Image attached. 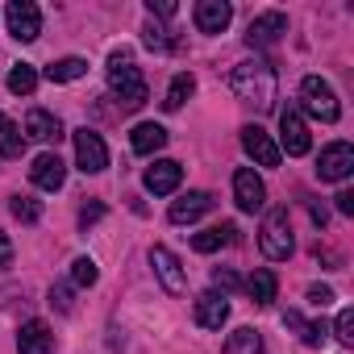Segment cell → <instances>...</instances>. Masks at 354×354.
Returning <instances> with one entry per match:
<instances>
[{
  "instance_id": "6da1fadb",
  "label": "cell",
  "mask_w": 354,
  "mask_h": 354,
  "mask_svg": "<svg viewBox=\"0 0 354 354\" xmlns=\"http://www.w3.org/2000/svg\"><path fill=\"white\" fill-rule=\"evenodd\" d=\"M230 88H234V96L242 100V104H250V109H271L275 104V71L267 67V63H238L234 67V75H230Z\"/></svg>"
},
{
  "instance_id": "7a4b0ae2",
  "label": "cell",
  "mask_w": 354,
  "mask_h": 354,
  "mask_svg": "<svg viewBox=\"0 0 354 354\" xmlns=\"http://www.w3.org/2000/svg\"><path fill=\"white\" fill-rule=\"evenodd\" d=\"M109 88H113V96H117L125 109H142V104L150 100V88H146L142 71L129 63V55H125V50L109 59Z\"/></svg>"
},
{
  "instance_id": "3957f363",
  "label": "cell",
  "mask_w": 354,
  "mask_h": 354,
  "mask_svg": "<svg viewBox=\"0 0 354 354\" xmlns=\"http://www.w3.org/2000/svg\"><path fill=\"white\" fill-rule=\"evenodd\" d=\"M259 250H263L271 263H283V259L296 250V242H292V217H288V209H283V205L267 209L263 230H259Z\"/></svg>"
},
{
  "instance_id": "277c9868",
  "label": "cell",
  "mask_w": 354,
  "mask_h": 354,
  "mask_svg": "<svg viewBox=\"0 0 354 354\" xmlns=\"http://www.w3.org/2000/svg\"><path fill=\"white\" fill-rule=\"evenodd\" d=\"M300 100H304V109H308L317 121H325V125H333V121L342 117L337 96H333V88H329L321 75H304V80H300Z\"/></svg>"
},
{
  "instance_id": "5b68a950",
  "label": "cell",
  "mask_w": 354,
  "mask_h": 354,
  "mask_svg": "<svg viewBox=\"0 0 354 354\" xmlns=\"http://www.w3.org/2000/svg\"><path fill=\"white\" fill-rule=\"evenodd\" d=\"M75 138V162H80V171L84 175H100L104 167H109V146H104V138L96 133V129H75L71 133Z\"/></svg>"
},
{
  "instance_id": "8992f818",
  "label": "cell",
  "mask_w": 354,
  "mask_h": 354,
  "mask_svg": "<svg viewBox=\"0 0 354 354\" xmlns=\"http://www.w3.org/2000/svg\"><path fill=\"white\" fill-rule=\"evenodd\" d=\"M308 146H313L308 125H304L300 109H296V104H288V109L279 113V154L288 150L292 158H300V154H308Z\"/></svg>"
},
{
  "instance_id": "52a82bcc",
  "label": "cell",
  "mask_w": 354,
  "mask_h": 354,
  "mask_svg": "<svg viewBox=\"0 0 354 354\" xmlns=\"http://www.w3.org/2000/svg\"><path fill=\"white\" fill-rule=\"evenodd\" d=\"M5 21H9V34L17 42H34L42 34V13L34 0H9V9H5Z\"/></svg>"
},
{
  "instance_id": "ba28073f",
  "label": "cell",
  "mask_w": 354,
  "mask_h": 354,
  "mask_svg": "<svg viewBox=\"0 0 354 354\" xmlns=\"http://www.w3.org/2000/svg\"><path fill=\"white\" fill-rule=\"evenodd\" d=\"M350 171H354V146L350 142H329L317 158V175L325 184H342Z\"/></svg>"
},
{
  "instance_id": "9c48e42d",
  "label": "cell",
  "mask_w": 354,
  "mask_h": 354,
  "mask_svg": "<svg viewBox=\"0 0 354 354\" xmlns=\"http://www.w3.org/2000/svg\"><path fill=\"white\" fill-rule=\"evenodd\" d=\"M234 201L242 213H259L267 205V184L254 175V167H238L234 171Z\"/></svg>"
},
{
  "instance_id": "30bf717a",
  "label": "cell",
  "mask_w": 354,
  "mask_h": 354,
  "mask_svg": "<svg viewBox=\"0 0 354 354\" xmlns=\"http://www.w3.org/2000/svg\"><path fill=\"white\" fill-rule=\"evenodd\" d=\"M150 267H154V275H158V283L171 292V296H180L184 288H188V275H184V267H180V259H175L167 246H150Z\"/></svg>"
},
{
  "instance_id": "8fae6325",
  "label": "cell",
  "mask_w": 354,
  "mask_h": 354,
  "mask_svg": "<svg viewBox=\"0 0 354 354\" xmlns=\"http://www.w3.org/2000/svg\"><path fill=\"white\" fill-rule=\"evenodd\" d=\"M242 150L259 162V167H279V146H275V138L263 129V125H242Z\"/></svg>"
},
{
  "instance_id": "7c38bea8",
  "label": "cell",
  "mask_w": 354,
  "mask_h": 354,
  "mask_svg": "<svg viewBox=\"0 0 354 354\" xmlns=\"http://www.w3.org/2000/svg\"><path fill=\"white\" fill-rule=\"evenodd\" d=\"M283 34H288V17H283V13H263V17H254V21H250L246 42H250L254 50H271Z\"/></svg>"
},
{
  "instance_id": "4fadbf2b",
  "label": "cell",
  "mask_w": 354,
  "mask_h": 354,
  "mask_svg": "<svg viewBox=\"0 0 354 354\" xmlns=\"http://www.w3.org/2000/svg\"><path fill=\"white\" fill-rule=\"evenodd\" d=\"M30 180L42 188V192H59L63 184H67V162L59 158V154H38L34 158V167H30Z\"/></svg>"
},
{
  "instance_id": "5bb4252c",
  "label": "cell",
  "mask_w": 354,
  "mask_h": 354,
  "mask_svg": "<svg viewBox=\"0 0 354 354\" xmlns=\"http://www.w3.org/2000/svg\"><path fill=\"white\" fill-rule=\"evenodd\" d=\"M180 180H184V167L175 158H158L154 167H146V188L154 196H171L175 188H180Z\"/></svg>"
},
{
  "instance_id": "9a60e30c",
  "label": "cell",
  "mask_w": 354,
  "mask_h": 354,
  "mask_svg": "<svg viewBox=\"0 0 354 354\" xmlns=\"http://www.w3.org/2000/svg\"><path fill=\"white\" fill-rule=\"evenodd\" d=\"M17 350L21 354H55V333L46 321H26L17 333Z\"/></svg>"
},
{
  "instance_id": "2e32d148",
  "label": "cell",
  "mask_w": 354,
  "mask_h": 354,
  "mask_svg": "<svg viewBox=\"0 0 354 354\" xmlns=\"http://www.w3.org/2000/svg\"><path fill=\"white\" fill-rule=\"evenodd\" d=\"M230 21H234V9L225 0H201L196 5V30L201 34H221Z\"/></svg>"
},
{
  "instance_id": "e0dca14e",
  "label": "cell",
  "mask_w": 354,
  "mask_h": 354,
  "mask_svg": "<svg viewBox=\"0 0 354 354\" xmlns=\"http://www.w3.org/2000/svg\"><path fill=\"white\" fill-rule=\"evenodd\" d=\"M213 209V196L209 192H188V196H180V201H171V221L175 225H188V221H201L205 213Z\"/></svg>"
},
{
  "instance_id": "ac0fdd59",
  "label": "cell",
  "mask_w": 354,
  "mask_h": 354,
  "mask_svg": "<svg viewBox=\"0 0 354 354\" xmlns=\"http://www.w3.org/2000/svg\"><path fill=\"white\" fill-rule=\"evenodd\" d=\"M234 242H238V225H234V221H221V225H213V230L192 234V250H196V254H217L221 246H234Z\"/></svg>"
},
{
  "instance_id": "d6986e66",
  "label": "cell",
  "mask_w": 354,
  "mask_h": 354,
  "mask_svg": "<svg viewBox=\"0 0 354 354\" xmlns=\"http://www.w3.org/2000/svg\"><path fill=\"white\" fill-rule=\"evenodd\" d=\"M230 321V300L221 296V292H205V296H196V325H205V329H221Z\"/></svg>"
},
{
  "instance_id": "ffe728a7",
  "label": "cell",
  "mask_w": 354,
  "mask_h": 354,
  "mask_svg": "<svg viewBox=\"0 0 354 354\" xmlns=\"http://www.w3.org/2000/svg\"><path fill=\"white\" fill-rule=\"evenodd\" d=\"M26 138H34V142H59V138H63V121H59L55 113H46V109H30V117H26Z\"/></svg>"
},
{
  "instance_id": "44dd1931",
  "label": "cell",
  "mask_w": 354,
  "mask_h": 354,
  "mask_svg": "<svg viewBox=\"0 0 354 354\" xmlns=\"http://www.w3.org/2000/svg\"><path fill=\"white\" fill-rule=\"evenodd\" d=\"M129 146H133V154H158L167 146V129L154 125V121H142V125H133Z\"/></svg>"
},
{
  "instance_id": "7402d4cb",
  "label": "cell",
  "mask_w": 354,
  "mask_h": 354,
  "mask_svg": "<svg viewBox=\"0 0 354 354\" xmlns=\"http://www.w3.org/2000/svg\"><path fill=\"white\" fill-rule=\"evenodd\" d=\"M246 292H250V300L259 304V308H267L271 300H275V292H279V279H275V271H254L250 275V283H246Z\"/></svg>"
},
{
  "instance_id": "603a6c76",
  "label": "cell",
  "mask_w": 354,
  "mask_h": 354,
  "mask_svg": "<svg viewBox=\"0 0 354 354\" xmlns=\"http://www.w3.org/2000/svg\"><path fill=\"white\" fill-rule=\"evenodd\" d=\"M192 92H196V75H192V71H180V75L171 80V88H167V100H162V109H167V113L184 109Z\"/></svg>"
},
{
  "instance_id": "cb8c5ba5",
  "label": "cell",
  "mask_w": 354,
  "mask_h": 354,
  "mask_svg": "<svg viewBox=\"0 0 354 354\" xmlns=\"http://www.w3.org/2000/svg\"><path fill=\"white\" fill-rule=\"evenodd\" d=\"M221 354H263V337H259V329H250V325L234 329L230 342L221 346Z\"/></svg>"
},
{
  "instance_id": "d4e9b609",
  "label": "cell",
  "mask_w": 354,
  "mask_h": 354,
  "mask_svg": "<svg viewBox=\"0 0 354 354\" xmlns=\"http://www.w3.org/2000/svg\"><path fill=\"white\" fill-rule=\"evenodd\" d=\"M84 75H88V63L75 59V55H67V59H59V63L46 67V80L50 84H71V80H84Z\"/></svg>"
},
{
  "instance_id": "484cf974",
  "label": "cell",
  "mask_w": 354,
  "mask_h": 354,
  "mask_svg": "<svg viewBox=\"0 0 354 354\" xmlns=\"http://www.w3.org/2000/svg\"><path fill=\"white\" fill-rule=\"evenodd\" d=\"M283 325L296 329L304 346H321V342H325V325H321V321H304L300 313H283Z\"/></svg>"
},
{
  "instance_id": "4316f807",
  "label": "cell",
  "mask_w": 354,
  "mask_h": 354,
  "mask_svg": "<svg viewBox=\"0 0 354 354\" xmlns=\"http://www.w3.org/2000/svg\"><path fill=\"white\" fill-rule=\"evenodd\" d=\"M21 150H26V133H21V125L5 121V125H0V158H21Z\"/></svg>"
},
{
  "instance_id": "83f0119b",
  "label": "cell",
  "mask_w": 354,
  "mask_h": 354,
  "mask_svg": "<svg viewBox=\"0 0 354 354\" xmlns=\"http://www.w3.org/2000/svg\"><path fill=\"white\" fill-rule=\"evenodd\" d=\"M34 88H38V71H34L30 63H17V67L9 71V92H13V96H30Z\"/></svg>"
},
{
  "instance_id": "f1b7e54d",
  "label": "cell",
  "mask_w": 354,
  "mask_h": 354,
  "mask_svg": "<svg viewBox=\"0 0 354 354\" xmlns=\"http://www.w3.org/2000/svg\"><path fill=\"white\" fill-rule=\"evenodd\" d=\"M96 279H100V271H96V263H92L88 254H80V259L71 263V283H75V288H92Z\"/></svg>"
},
{
  "instance_id": "f546056e",
  "label": "cell",
  "mask_w": 354,
  "mask_h": 354,
  "mask_svg": "<svg viewBox=\"0 0 354 354\" xmlns=\"http://www.w3.org/2000/svg\"><path fill=\"white\" fill-rule=\"evenodd\" d=\"M9 209H13V217H17V221H26V225H34V221L42 217V205H38L34 196H13V205H9Z\"/></svg>"
},
{
  "instance_id": "4dcf8cb0",
  "label": "cell",
  "mask_w": 354,
  "mask_h": 354,
  "mask_svg": "<svg viewBox=\"0 0 354 354\" xmlns=\"http://www.w3.org/2000/svg\"><path fill=\"white\" fill-rule=\"evenodd\" d=\"M142 42H146L150 50H171V46H175V38H171V34H167L162 26H154V21L146 26V34H142Z\"/></svg>"
},
{
  "instance_id": "1f68e13d",
  "label": "cell",
  "mask_w": 354,
  "mask_h": 354,
  "mask_svg": "<svg viewBox=\"0 0 354 354\" xmlns=\"http://www.w3.org/2000/svg\"><path fill=\"white\" fill-rule=\"evenodd\" d=\"M333 333H337V342H342V346H354V308H342V313H337Z\"/></svg>"
},
{
  "instance_id": "d6a6232c",
  "label": "cell",
  "mask_w": 354,
  "mask_h": 354,
  "mask_svg": "<svg viewBox=\"0 0 354 354\" xmlns=\"http://www.w3.org/2000/svg\"><path fill=\"white\" fill-rule=\"evenodd\" d=\"M100 217H104V205H100V201H92V205H84V209H80V225H84V230H88V225H96Z\"/></svg>"
},
{
  "instance_id": "836d02e7",
  "label": "cell",
  "mask_w": 354,
  "mask_h": 354,
  "mask_svg": "<svg viewBox=\"0 0 354 354\" xmlns=\"http://www.w3.org/2000/svg\"><path fill=\"white\" fill-rule=\"evenodd\" d=\"M50 304H59L63 313H71V288H67V283H59V288H50Z\"/></svg>"
},
{
  "instance_id": "e575fe53",
  "label": "cell",
  "mask_w": 354,
  "mask_h": 354,
  "mask_svg": "<svg viewBox=\"0 0 354 354\" xmlns=\"http://www.w3.org/2000/svg\"><path fill=\"white\" fill-rule=\"evenodd\" d=\"M308 300H313L317 308H325V304L333 300V288H325V283H313V288H308Z\"/></svg>"
},
{
  "instance_id": "d590c367",
  "label": "cell",
  "mask_w": 354,
  "mask_h": 354,
  "mask_svg": "<svg viewBox=\"0 0 354 354\" xmlns=\"http://www.w3.org/2000/svg\"><path fill=\"white\" fill-rule=\"evenodd\" d=\"M146 9H150V17H154V13H158V17H175V0H150Z\"/></svg>"
},
{
  "instance_id": "8d00e7d4",
  "label": "cell",
  "mask_w": 354,
  "mask_h": 354,
  "mask_svg": "<svg viewBox=\"0 0 354 354\" xmlns=\"http://www.w3.org/2000/svg\"><path fill=\"white\" fill-rule=\"evenodd\" d=\"M213 283H217V288H238V275H234L230 267H217V271H213Z\"/></svg>"
},
{
  "instance_id": "74e56055",
  "label": "cell",
  "mask_w": 354,
  "mask_h": 354,
  "mask_svg": "<svg viewBox=\"0 0 354 354\" xmlns=\"http://www.w3.org/2000/svg\"><path fill=\"white\" fill-rule=\"evenodd\" d=\"M0 267H13V242L5 230H0Z\"/></svg>"
},
{
  "instance_id": "f35d334b",
  "label": "cell",
  "mask_w": 354,
  "mask_h": 354,
  "mask_svg": "<svg viewBox=\"0 0 354 354\" xmlns=\"http://www.w3.org/2000/svg\"><path fill=\"white\" fill-rule=\"evenodd\" d=\"M333 201H337V213H346V217L354 213V192H337Z\"/></svg>"
},
{
  "instance_id": "ab89813d",
  "label": "cell",
  "mask_w": 354,
  "mask_h": 354,
  "mask_svg": "<svg viewBox=\"0 0 354 354\" xmlns=\"http://www.w3.org/2000/svg\"><path fill=\"white\" fill-rule=\"evenodd\" d=\"M308 213H313V221H317V225H325V221H329V213H325V205H313Z\"/></svg>"
},
{
  "instance_id": "60d3db41",
  "label": "cell",
  "mask_w": 354,
  "mask_h": 354,
  "mask_svg": "<svg viewBox=\"0 0 354 354\" xmlns=\"http://www.w3.org/2000/svg\"><path fill=\"white\" fill-rule=\"evenodd\" d=\"M5 121H9V117H5V113H0V125H5Z\"/></svg>"
}]
</instances>
